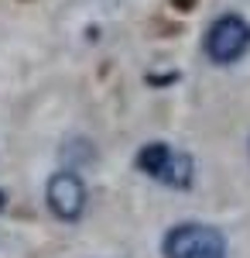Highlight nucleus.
Segmentation results:
<instances>
[{
  "label": "nucleus",
  "mask_w": 250,
  "mask_h": 258,
  "mask_svg": "<svg viewBox=\"0 0 250 258\" xmlns=\"http://www.w3.org/2000/svg\"><path fill=\"white\" fill-rule=\"evenodd\" d=\"M165 258H226V238L209 224H178L161 241Z\"/></svg>",
  "instance_id": "nucleus-1"
},
{
  "label": "nucleus",
  "mask_w": 250,
  "mask_h": 258,
  "mask_svg": "<svg viewBox=\"0 0 250 258\" xmlns=\"http://www.w3.org/2000/svg\"><path fill=\"white\" fill-rule=\"evenodd\" d=\"M250 48V24L240 14H223L209 24L206 31V55L219 66H230V62L243 59Z\"/></svg>",
  "instance_id": "nucleus-2"
},
{
  "label": "nucleus",
  "mask_w": 250,
  "mask_h": 258,
  "mask_svg": "<svg viewBox=\"0 0 250 258\" xmlns=\"http://www.w3.org/2000/svg\"><path fill=\"white\" fill-rule=\"evenodd\" d=\"M45 197H48V210L58 220L72 224V220L82 217V207H86V182L76 172H55L48 179Z\"/></svg>",
  "instance_id": "nucleus-3"
},
{
  "label": "nucleus",
  "mask_w": 250,
  "mask_h": 258,
  "mask_svg": "<svg viewBox=\"0 0 250 258\" xmlns=\"http://www.w3.org/2000/svg\"><path fill=\"white\" fill-rule=\"evenodd\" d=\"M192 172H195L192 159H189V155H182V152H172V159L165 162V169H161L158 182L175 186V189H185V186H192Z\"/></svg>",
  "instance_id": "nucleus-4"
},
{
  "label": "nucleus",
  "mask_w": 250,
  "mask_h": 258,
  "mask_svg": "<svg viewBox=\"0 0 250 258\" xmlns=\"http://www.w3.org/2000/svg\"><path fill=\"white\" fill-rule=\"evenodd\" d=\"M172 145H165V141H151V145H144L141 152H137V169L141 172H148L151 179L161 176V169H165V162L172 159Z\"/></svg>",
  "instance_id": "nucleus-5"
},
{
  "label": "nucleus",
  "mask_w": 250,
  "mask_h": 258,
  "mask_svg": "<svg viewBox=\"0 0 250 258\" xmlns=\"http://www.w3.org/2000/svg\"><path fill=\"white\" fill-rule=\"evenodd\" d=\"M192 4H195V0H175V7H178V11H189Z\"/></svg>",
  "instance_id": "nucleus-6"
},
{
  "label": "nucleus",
  "mask_w": 250,
  "mask_h": 258,
  "mask_svg": "<svg viewBox=\"0 0 250 258\" xmlns=\"http://www.w3.org/2000/svg\"><path fill=\"white\" fill-rule=\"evenodd\" d=\"M4 203H7V197H4V193H0V210H4Z\"/></svg>",
  "instance_id": "nucleus-7"
}]
</instances>
